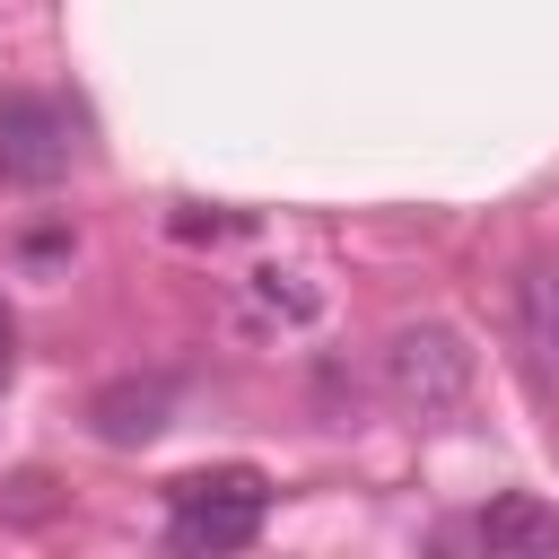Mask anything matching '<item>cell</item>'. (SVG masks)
<instances>
[{"label":"cell","instance_id":"6","mask_svg":"<svg viewBox=\"0 0 559 559\" xmlns=\"http://www.w3.org/2000/svg\"><path fill=\"white\" fill-rule=\"evenodd\" d=\"M253 288H262V306H271V314H288V323H306V314H314V288H297L288 271H262Z\"/></svg>","mask_w":559,"mask_h":559},{"label":"cell","instance_id":"3","mask_svg":"<svg viewBox=\"0 0 559 559\" xmlns=\"http://www.w3.org/2000/svg\"><path fill=\"white\" fill-rule=\"evenodd\" d=\"M70 157H79V122H70V105L26 96V87L0 96V175H9V183L44 192V183L70 175Z\"/></svg>","mask_w":559,"mask_h":559},{"label":"cell","instance_id":"4","mask_svg":"<svg viewBox=\"0 0 559 559\" xmlns=\"http://www.w3.org/2000/svg\"><path fill=\"white\" fill-rule=\"evenodd\" d=\"M472 542L489 559H550L559 550V507H542V498H489L472 515Z\"/></svg>","mask_w":559,"mask_h":559},{"label":"cell","instance_id":"7","mask_svg":"<svg viewBox=\"0 0 559 559\" xmlns=\"http://www.w3.org/2000/svg\"><path fill=\"white\" fill-rule=\"evenodd\" d=\"M0 376H9V314H0Z\"/></svg>","mask_w":559,"mask_h":559},{"label":"cell","instance_id":"5","mask_svg":"<svg viewBox=\"0 0 559 559\" xmlns=\"http://www.w3.org/2000/svg\"><path fill=\"white\" fill-rule=\"evenodd\" d=\"M87 419H96L105 445H140V437H157V428H166V376H148V384H105V393L87 402Z\"/></svg>","mask_w":559,"mask_h":559},{"label":"cell","instance_id":"2","mask_svg":"<svg viewBox=\"0 0 559 559\" xmlns=\"http://www.w3.org/2000/svg\"><path fill=\"white\" fill-rule=\"evenodd\" d=\"M271 515V480L227 463V472H183L166 480V542L175 550H245Z\"/></svg>","mask_w":559,"mask_h":559},{"label":"cell","instance_id":"1","mask_svg":"<svg viewBox=\"0 0 559 559\" xmlns=\"http://www.w3.org/2000/svg\"><path fill=\"white\" fill-rule=\"evenodd\" d=\"M376 384H384V402L402 419H454L472 402V341L454 323H437V314L393 323L384 349H376Z\"/></svg>","mask_w":559,"mask_h":559}]
</instances>
